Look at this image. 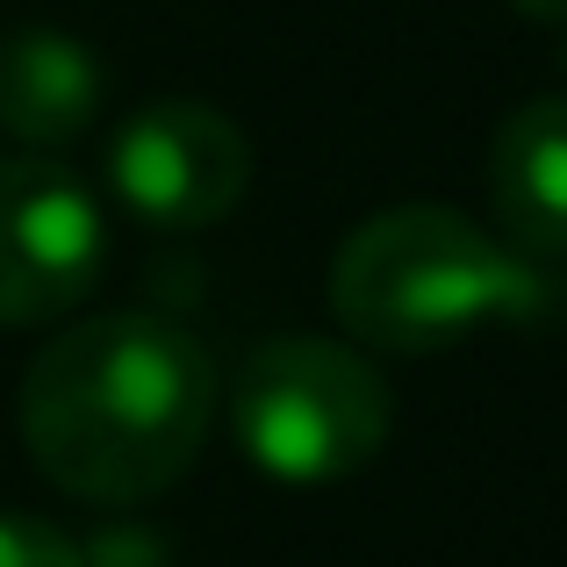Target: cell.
<instances>
[{"label":"cell","instance_id":"cell-3","mask_svg":"<svg viewBox=\"0 0 567 567\" xmlns=\"http://www.w3.org/2000/svg\"><path fill=\"white\" fill-rule=\"evenodd\" d=\"M230 424L259 474L317 488L360 474L381 453L395 431V402L374 360H360L338 338H274L237 374Z\"/></svg>","mask_w":567,"mask_h":567},{"label":"cell","instance_id":"cell-4","mask_svg":"<svg viewBox=\"0 0 567 567\" xmlns=\"http://www.w3.org/2000/svg\"><path fill=\"white\" fill-rule=\"evenodd\" d=\"M109 259L101 202L58 158H0V323L37 331L80 309Z\"/></svg>","mask_w":567,"mask_h":567},{"label":"cell","instance_id":"cell-5","mask_svg":"<svg viewBox=\"0 0 567 567\" xmlns=\"http://www.w3.org/2000/svg\"><path fill=\"white\" fill-rule=\"evenodd\" d=\"M109 187L152 230H208L251 187V144L223 109L158 101L109 137Z\"/></svg>","mask_w":567,"mask_h":567},{"label":"cell","instance_id":"cell-7","mask_svg":"<svg viewBox=\"0 0 567 567\" xmlns=\"http://www.w3.org/2000/svg\"><path fill=\"white\" fill-rule=\"evenodd\" d=\"M488 202L525 259H567V101H525L488 144Z\"/></svg>","mask_w":567,"mask_h":567},{"label":"cell","instance_id":"cell-8","mask_svg":"<svg viewBox=\"0 0 567 567\" xmlns=\"http://www.w3.org/2000/svg\"><path fill=\"white\" fill-rule=\"evenodd\" d=\"M0 567H86V554L43 517H0Z\"/></svg>","mask_w":567,"mask_h":567},{"label":"cell","instance_id":"cell-6","mask_svg":"<svg viewBox=\"0 0 567 567\" xmlns=\"http://www.w3.org/2000/svg\"><path fill=\"white\" fill-rule=\"evenodd\" d=\"M109 65L65 29H8L0 37V137H14L29 158L65 152L101 123Z\"/></svg>","mask_w":567,"mask_h":567},{"label":"cell","instance_id":"cell-9","mask_svg":"<svg viewBox=\"0 0 567 567\" xmlns=\"http://www.w3.org/2000/svg\"><path fill=\"white\" fill-rule=\"evenodd\" d=\"M525 22H567V0H511Z\"/></svg>","mask_w":567,"mask_h":567},{"label":"cell","instance_id":"cell-1","mask_svg":"<svg viewBox=\"0 0 567 567\" xmlns=\"http://www.w3.org/2000/svg\"><path fill=\"white\" fill-rule=\"evenodd\" d=\"M216 367L202 338L152 309L58 331L22 374V445L80 503H144L202 460Z\"/></svg>","mask_w":567,"mask_h":567},{"label":"cell","instance_id":"cell-2","mask_svg":"<svg viewBox=\"0 0 567 567\" xmlns=\"http://www.w3.org/2000/svg\"><path fill=\"white\" fill-rule=\"evenodd\" d=\"M539 259L488 237L474 216L439 202H402L367 216L331 259V317L367 352H445L482 323L546 317Z\"/></svg>","mask_w":567,"mask_h":567}]
</instances>
